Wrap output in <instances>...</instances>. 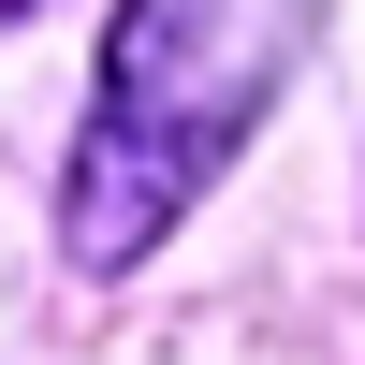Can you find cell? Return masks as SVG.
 I'll use <instances>...</instances> for the list:
<instances>
[{"label":"cell","mask_w":365,"mask_h":365,"mask_svg":"<svg viewBox=\"0 0 365 365\" xmlns=\"http://www.w3.org/2000/svg\"><path fill=\"white\" fill-rule=\"evenodd\" d=\"M292 58H307V0H117L103 88H88L73 175H58V234L88 278L146 263L205 205V175L292 88Z\"/></svg>","instance_id":"6da1fadb"}]
</instances>
